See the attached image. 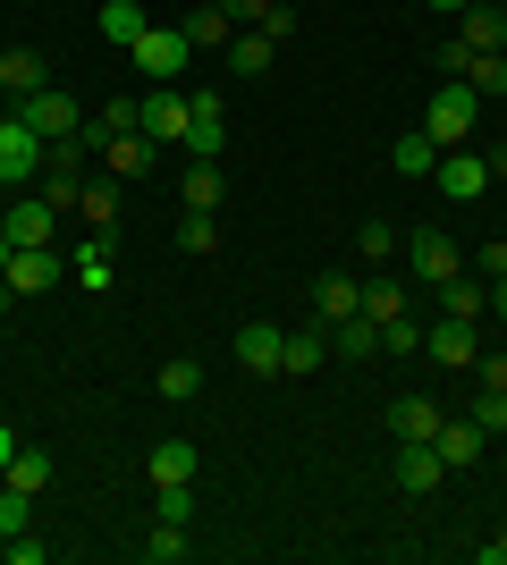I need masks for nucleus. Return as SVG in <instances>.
<instances>
[{"label":"nucleus","instance_id":"nucleus-2","mask_svg":"<svg viewBox=\"0 0 507 565\" xmlns=\"http://www.w3.org/2000/svg\"><path fill=\"white\" fill-rule=\"evenodd\" d=\"M187 25H145V34H136V43H127V68H145L152 85H169V76L187 68Z\"/></svg>","mask_w":507,"mask_h":565},{"label":"nucleus","instance_id":"nucleus-14","mask_svg":"<svg viewBox=\"0 0 507 565\" xmlns=\"http://www.w3.org/2000/svg\"><path fill=\"white\" fill-rule=\"evenodd\" d=\"M152 161H161L152 136H102V169H110V178H145Z\"/></svg>","mask_w":507,"mask_h":565},{"label":"nucleus","instance_id":"nucleus-40","mask_svg":"<svg viewBox=\"0 0 507 565\" xmlns=\"http://www.w3.org/2000/svg\"><path fill=\"white\" fill-rule=\"evenodd\" d=\"M474 423H483V430H507V388H483V397H474Z\"/></svg>","mask_w":507,"mask_h":565},{"label":"nucleus","instance_id":"nucleus-18","mask_svg":"<svg viewBox=\"0 0 507 565\" xmlns=\"http://www.w3.org/2000/svg\"><path fill=\"white\" fill-rule=\"evenodd\" d=\"M279 347H288V330H271V321H245L237 330V363L245 372H279Z\"/></svg>","mask_w":507,"mask_h":565},{"label":"nucleus","instance_id":"nucleus-37","mask_svg":"<svg viewBox=\"0 0 507 565\" xmlns=\"http://www.w3.org/2000/svg\"><path fill=\"white\" fill-rule=\"evenodd\" d=\"M363 312H372V321H381V330H389V321H398V312H406V287H398V279H381V287H363Z\"/></svg>","mask_w":507,"mask_h":565},{"label":"nucleus","instance_id":"nucleus-46","mask_svg":"<svg viewBox=\"0 0 507 565\" xmlns=\"http://www.w3.org/2000/svg\"><path fill=\"white\" fill-rule=\"evenodd\" d=\"M483 169H490V186H499V178H507V143H490V152H483Z\"/></svg>","mask_w":507,"mask_h":565},{"label":"nucleus","instance_id":"nucleus-47","mask_svg":"<svg viewBox=\"0 0 507 565\" xmlns=\"http://www.w3.org/2000/svg\"><path fill=\"white\" fill-rule=\"evenodd\" d=\"M483 565H507V532H490V541H483Z\"/></svg>","mask_w":507,"mask_h":565},{"label":"nucleus","instance_id":"nucleus-24","mask_svg":"<svg viewBox=\"0 0 507 565\" xmlns=\"http://www.w3.org/2000/svg\"><path fill=\"white\" fill-rule=\"evenodd\" d=\"M76 212H85L94 236H110L119 228V178H110V186H76Z\"/></svg>","mask_w":507,"mask_h":565},{"label":"nucleus","instance_id":"nucleus-30","mask_svg":"<svg viewBox=\"0 0 507 565\" xmlns=\"http://www.w3.org/2000/svg\"><path fill=\"white\" fill-rule=\"evenodd\" d=\"M457 76H465V85H474L483 102H490V94H507V51H474Z\"/></svg>","mask_w":507,"mask_h":565},{"label":"nucleus","instance_id":"nucleus-48","mask_svg":"<svg viewBox=\"0 0 507 565\" xmlns=\"http://www.w3.org/2000/svg\"><path fill=\"white\" fill-rule=\"evenodd\" d=\"M9 456H18V430H9V423H0V472H9Z\"/></svg>","mask_w":507,"mask_h":565},{"label":"nucleus","instance_id":"nucleus-42","mask_svg":"<svg viewBox=\"0 0 507 565\" xmlns=\"http://www.w3.org/2000/svg\"><path fill=\"white\" fill-rule=\"evenodd\" d=\"M220 9H229V18H237V25H263L271 9H279V0H220Z\"/></svg>","mask_w":507,"mask_h":565},{"label":"nucleus","instance_id":"nucleus-25","mask_svg":"<svg viewBox=\"0 0 507 565\" xmlns=\"http://www.w3.org/2000/svg\"><path fill=\"white\" fill-rule=\"evenodd\" d=\"M389 430H398V439H432V430H440V405L432 397H398V405H389Z\"/></svg>","mask_w":507,"mask_h":565},{"label":"nucleus","instance_id":"nucleus-33","mask_svg":"<svg viewBox=\"0 0 507 565\" xmlns=\"http://www.w3.org/2000/svg\"><path fill=\"white\" fill-rule=\"evenodd\" d=\"M440 296H448V321H483V305H490V287H483V279H465V270L440 287Z\"/></svg>","mask_w":507,"mask_h":565},{"label":"nucleus","instance_id":"nucleus-7","mask_svg":"<svg viewBox=\"0 0 507 565\" xmlns=\"http://www.w3.org/2000/svg\"><path fill=\"white\" fill-rule=\"evenodd\" d=\"M406 262H414V279H432V287H448V279L465 270L457 245H448V228H414V236H406Z\"/></svg>","mask_w":507,"mask_h":565},{"label":"nucleus","instance_id":"nucleus-23","mask_svg":"<svg viewBox=\"0 0 507 565\" xmlns=\"http://www.w3.org/2000/svg\"><path fill=\"white\" fill-rule=\"evenodd\" d=\"M330 347L363 363V354H381V321H372V312H347V321H330Z\"/></svg>","mask_w":507,"mask_h":565},{"label":"nucleus","instance_id":"nucleus-15","mask_svg":"<svg viewBox=\"0 0 507 565\" xmlns=\"http://www.w3.org/2000/svg\"><path fill=\"white\" fill-rule=\"evenodd\" d=\"M237 34H245V25L229 18L220 0H203V9H187V43H194V51H229V43H237Z\"/></svg>","mask_w":507,"mask_h":565},{"label":"nucleus","instance_id":"nucleus-13","mask_svg":"<svg viewBox=\"0 0 507 565\" xmlns=\"http://www.w3.org/2000/svg\"><path fill=\"white\" fill-rule=\"evenodd\" d=\"M457 43L465 51H507V9H490V0L457 9Z\"/></svg>","mask_w":507,"mask_h":565},{"label":"nucleus","instance_id":"nucleus-38","mask_svg":"<svg viewBox=\"0 0 507 565\" xmlns=\"http://www.w3.org/2000/svg\"><path fill=\"white\" fill-rule=\"evenodd\" d=\"M25 523H34V498L9 490V498H0V541H9V532H25Z\"/></svg>","mask_w":507,"mask_h":565},{"label":"nucleus","instance_id":"nucleus-26","mask_svg":"<svg viewBox=\"0 0 507 565\" xmlns=\"http://www.w3.org/2000/svg\"><path fill=\"white\" fill-rule=\"evenodd\" d=\"M68 270H76V287H110V279H119V270H110V236H85Z\"/></svg>","mask_w":507,"mask_h":565},{"label":"nucleus","instance_id":"nucleus-39","mask_svg":"<svg viewBox=\"0 0 507 565\" xmlns=\"http://www.w3.org/2000/svg\"><path fill=\"white\" fill-rule=\"evenodd\" d=\"M381 347H389V354H423V330H414L406 312H398V321H389V330H381Z\"/></svg>","mask_w":507,"mask_h":565},{"label":"nucleus","instance_id":"nucleus-21","mask_svg":"<svg viewBox=\"0 0 507 565\" xmlns=\"http://www.w3.org/2000/svg\"><path fill=\"white\" fill-rule=\"evenodd\" d=\"M178 203H187V212H220V203H229V178H220V161H194V169H187V186H178Z\"/></svg>","mask_w":507,"mask_h":565},{"label":"nucleus","instance_id":"nucleus-53","mask_svg":"<svg viewBox=\"0 0 507 565\" xmlns=\"http://www.w3.org/2000/svg\"><path fill=\"white\" fill-rule=\"evenodd\" d=\"M9 194H18V186H9V178H0V212H9Z\"/></svg>","mask_w":507,"mask_h":565},{"label":"nucleus","instance_id":"nucleus-27","mask_svg":"<svg viewBox=\"0 0 507 565\" xmlns=\"http://www.w3.org/2000/svg\"><path fill=\"white\" fill-rule=\"evenodd\" d=\"M169 405H187V397H203V363L194 354H178V363H161V380H152Z\"/></svg>","mask_w":507,"mask_h":565},{"label":"nucleus","instance_id":"nucleus-51","mask_svg":"<svg viewBox=\"0 0 507 565\" xmlns=\"http://www.w3.org/2000/svg\"><path fill=\"white\" fill-rule=\"evenodd\" d=\"M490 305H499V312H507V279H490Z\"/></svg>","mask_w":507,"mask_h":565},{"label":"nucleus","instance_id":"nucleus-44","mask_svg":"<svg viewBox=\"0 0 507 565\" xmlns=\"http://www.w3.org/2000/svg\"><path fill=\"white\" fill-rule=\"evenodd\" d=\"M9 565H43V541H34V532H9Z\"/></svg>","mask_w":507,"mask_h":565},{"label":"nucleus","instance_id":"nucleus-22","mask_svg":"<svg viewBox=\"0 0 507 565\" xmlns=\"http://www.w3.org/2000/svg\"><path fill=\"white\" fill-rule=\"evenodd\" d=\"M94 25H102V43H119V51H127V43H136V34H145L152 18L136 9V0H102V9H94Z\"/></svg>","mask_w":507,"mask_h":565},{"label":"nucleus","instance_id":"nucleus-3","mask_svg":"<svg viewBox=\"0 0 507 565\" xmlns=\"http://www.w3.org/2000/svg\"><path fill=\"white\" fill-rule=\"evenodd\" d=\"M43 152H51V143L34 136L18 110L0 118V178H9V186H34V178H43Z\"/></svg>","mask_w":507,"mask_h":565},{"label":"nucleus","instance_id":"nucleus-50","mask_svg":"<svg viewBox=\"0 0 507 565\" xmlns=\"http://www.w3.org/2000/svg\"><path fill=\"white\" fill-rule=\"evenodd\" d=\"M9 262H18V245H9V228H0V270H9Z\"/></svg>","mask_w":507,"mask_h":565},{"label":"nucleus","instance_id":"nucleus-8","mask_svg":"<svg viewBox=\"0 0 507 565\" xmlns=\"http://www.w3.org/2000/svg\"><path fill=\"white\" fill-rule=\"evenodd\" d=\"M389 472H398V490H406V498H423V490H440V472H448V465H440V448H432V439H398Z\"/></svg>","mask_w":507,"mask_h":565},{"label":"nucleus","instance_id":"nucleus-20","mask_svg":"<svg viewBox=\"0 0 507 565\" xmlns=\"http://www.w3.org/2000/svg\"><path fill=\"white\" fill-rule=\"evenodd\" d=\"M220 60H229V68H237V76H271V60H279V43H271L263 25H245V34H237V43H229V51H220Z\"/></svg>","mask_w":507,"mask_h":565},{"label":"nucleus","instance_id":"nucleus-34","mask_svg":"<svg viewBox=\"0 0 507 565\" xmlns=\"http://www.w3.org/2000/svg\"><path fill=\"white\" fill-rule=\"evenodd\" d=\"M145 557H152V565H178V557H187V523L152 515V532H145Z\"/></svg>","mask_w":507,"mask_h":565},{"label":"nucleus","instance_id":"nucleus-54","mask_svg":"<svg viewBox=\"0 0 507 565\" xmlns=\"http://www.w3.org/2000/svg\"><path fill=\"white\" fill-rule=\"evenodd\" d=\"M490 9H507V0H490Z\"/></svg>","mask_w":507,"mask_h":565},{"label":"nucleus","instance_id":"nucleus-6","mask_svg":"<svg viewBox=\"0 0 507 565\" xmlns=\"http://www.w3.org/2000/svg\"><path fill=\"white\" fill-rule=\"evenodd\" d=\"M483 439H490V430L474 423V414H440V430H432V448H440V465H448V472L483 465Z\"/></svg>","mask_w":507,"mask_h":565},{"label":"nucleus","instance_id":"nucleus-32","mask_svg":"<svg viewBox=\"0 0 507 565\" xmlns=\"http://www.w3.org/2000/svg\"><path fill=\"white\" fill-rule=\"evenodd\" d=\"M145 472H152V481H194V448H187V439H161V448L145 456Z\"/></svg>","mask_w":507,"mask_h":565},{"label":"nucleus","instance_id":"nucleus-9","mask_svg":"<svg viewBox=\"0 0 507 565\" xmlns=\"http://www.w3.org/2000/svg\"><path fill=\"white\" fill-rule=\"evenodd\" d=\"M432 178H440V194H448V203H474V194L490 186L483 152H465V143H457V152H440V169H432Z\"/></svg>","mask_w":507,"mask_h":565},{"label":"nucleus","instance_id":"nucleus-36","mask_svg":"<svg viewBox=\"0 0 507 565\" xmlns=\"http://www.w3.org/2000/svg\"><path fill=\"white\" fill-rule=\"evenodd\" d=\"M152 515H169V523H194V481H152Z\"/></svg>","mask_w":507,"mask_h":565},{"label":"nucleus","instance_id":"nucleus-5","mask_svg":"<svg viewBox=\"0 0 507 565\" xmlns=\"http://www.w3.org/2000/svg\"><path fill=\"white\" fill-rule=\"evenodd\" d=\"M220 143H229V118H220V94H187V152L194 161H220Z\"/></svg>","mask_w":507,"mask_h":565},{"label":"nucleus","instance_id":"nucleus-31","mask_svg":"<svg viewBox=\"0 0 507 565\" xmlns=\"http://www.w3.org/2000/svg\"><path fill=\"white\" fill-rule=\"evenodd\" d=\"M314 312H321V321H347V312H363V287L356 279H321L314 287Z\"/></svg>","mask_w":507,"mask_h":565},{"label":"nucleus","instance_id":"nucleus-11","mask_svg":"<svg viewBox=\"0 0 507 565\" xmlns=\"http://www.w3.org/2000/svg\"><path fill=\"white\" fill-rule=\"evenodd\" d=\"M145 136L152 143H187V94H178V85H152L145 94Z\"/></svg>","mask_w":507,"mask_h":565},{"label":"nucleus","instance_id":"nucleus-4","mask_svg":"<svg viewBox=\"0 0 507 565\" xmlns=\"http://www.w3.org/2000/svg\"><path fill=\"white\" fill-rule=\"evenodd\" d=\"M18 118H25L43 143H60V136H76V127H85L76 94H60V85H43V94H18Z\"/></svg>","mask_w":507,"mask_h":565},{"label":"nucleus","instance_id":"nucleus-43","mask_svg":"<svg viewBox=\"0 0 507 565\" xmlns=\"http://www.w3.org/2000/svg\"><path fill=\"white\" fill-rule=\"evenodd\" d=\"M263 34H271V43H296V9H288V0H279V9L263 18Z\"/></svg>","mask_w":507,"mask_h":565},{"label":"nucleus","instance_id":"nucleus-55","mask_svg":"<svg viewBox=\"0 0 507 565\" xmlns=\"http://www.w3.org/2000/svg\"><path fill=\"white\" fill-rule=\"evenodd\" d=\"M0 498H9V481H0Z\"/></svg>","mask_w":507,"mask_h":565},{"label":"nucleus","instance_id":"nucleus-17","mask_svg":"<svg viewBox=\"0 0 507 565\" xmlns=\"http://www.w3.org/2000/svg\"><path fill=\"white\" fill-rule=\"evenodd\" d=\"M0 85H9V94H43V85H51L43 51H25V43H0Z\"/></svg>","mask_w":507,"mask_h":565},{"label":"nucleus","instance_id":"nucleus-19","mask_svg":"<svg viewBox=\"0 0 507 565\" xmlns=\"http://www.w3.org/2000/svg\"><path fill=\"white\" fill-rule=\"evenodd\" d=\"M321 347H330V321H314V330H288V347H279V372H288V380L321 372Z\"/></svg>","mask_w":507,"mask_h":565},{"label":"nucleus","instance_id":"nucleus-41","mask_svg":"<svg viewBox=\"0 0 507 565\" xmlns=\"http://www.w3.org/2000/svg\"><path fill=\"white\" fill-rule=\"evenodd\" d=\"M356 245H363V262H389V254H398V236H389V220H372V228H363Z\"/></svg>","mask_w":507,"mask_h":565},{"label":"nucleus","instance_id":"nucleus-16","mask_svg":"<svg viewBox=\"0 0 507 565\" xmlns=\"http://www.w3.org/2000/svg\"><path fill=\"white\" fill-rule=\"evenodd\" d=\"M51 203L43 194H34V203H18V194H9V212H0V228H9V245H51Z\"/></svg>","mask_w":507,"mask_h":565},{"label":"nucleus","instance_id":"nucleus-10","mask_svg":"<svg viewBox=\"0 0 507 565\" xmlns=\"http://www.w3.org/2000/svg\"><path fill=\"white\" fill-rule=\"evenodd\" d=\"M423 354L465 372V363H483V338H474V321H440V330H423Z\"/></svg>","mask_w":507,"mask_h":565},{"label":"nucleus","instance_id":"nucleus-35","mask_svg":"<svg viewBox=\"0 0 507 565\" xmlns=\"http://www.w3.org/2000/svg\"><path fill=\"white\" fill-rule=\"evenodd\" d=\"M178 245H187L194 262H212L220 254V220L212 212H187V220H178Z\"/></svg>","mask_w":507,"mask_h":565},{"label":"nucleus","instance_id":"nucleus-52","mask_svg":"<svg viewBox=\"0 0 507 565\" xmlns=\"http://www.w3.org/2000/svg\"><path fill=\"white\" fill-rule=\"evenodd\" d=\"M9 305H18V287H9V279H0V312H9Z\"/></svg>","mask_w":507,"mask_h":565},{"label":"nucleus","instance_id":"nucleus-1","mask_svg":"<svg viewBox=\"0 0 507 565\" xmlns=\"http://www.w3.org/2000/svg\"><path fill=\"white\" fill-rule=\"evenodd\" d=\"M474 118H483V94H474L465 76H448V85H440V94L423 102V136H432L440 152H457V143L474 136Z\"/></svg>","mask_w":507,"mask_h":565},{"label":"nucleus","instance_id":"nucleus-12","mask_svg":"<svg viewBox=\"0 0 507 565\" xmlns=\"http://www.w3.org/2000/svg\"><path fill=\"white\" fill-rule=\"evenodd\" d=\"M60 270H68V262L51 254V245H18V262H9V270H0V279L18 287V296H43V287L60 279Z\"/></svg>","mask_w":507,"mask_h":565},{"label":"nucleus","instance_id":"nucleus-49","mask_svg":"<svg viewBox=\"0 0 507 565\" xmlns=\"http://www.w3.org/2000/svg\"><path fill=\"white\" fill-rule=\"evenodd\" d=\"M423 9H448V18H457V9H474V0H423Z\"/></svg>","mask_w":507,"mask_h":565},{"label":"nucleus","instance_id":"nucleus-29","mask_svg":"<svg viewBox=\"0 0 507 565\" xmlns=\"http://www.w3.org/2000/svg\"><path fill=\"white\" fill-rule=\"evenodd\" d=\"M0 481H9V490H25V498H43V490H51V456L18 448V456H9V472H0Z\"/></svg>","mask_w":507,"mask_h":565},{"label":"nucleus","instance_id":"nucleus-28","mask_svg":"<svg viewBox=\"0 0 507 565\" xmlns=\"http://www.w3.org/2000/svg\"><path fill=\"white\" fill-rule=\"evenodd\" d=\"M389 169H398V178H432V169H440V143H432V136H398Z\"/></svg>","mask_w":507,"mask_h":565},{"label":"nucleus","instance_id":"nucleus-45","mask_svg":"<svg viewBox=\"0 0 507 565\" xmlns=\"http://www.w3.org/2000/svg\"><path fill=\"white\" fill-rule=\"evenodd\" d=\"M474 270H483V279H507V245H483V254H474Z\"/></svg>","mask_w":507,"mask_h":565}]
</instances>
